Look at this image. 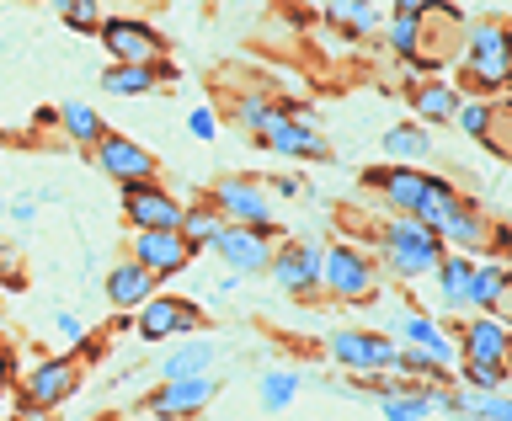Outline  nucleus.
Returning a JSON list of instances; mask_svg holds the SVG:
<instances>
[{"label":"nucleus","mask_w":512,"mask_h":421,"mask_svg":"<svg viewBox=\"0 0 512 421\" xmlns=\"http://www.w3.org/2000/svg\"><path fill=\"white\" fill-rule=\"evenodd\" d=\"M368 235H374V262H379V272H390V278H400V283L427 278V272L438 267V256H443L438 230H427V224H416V219H406V214L374 224Z\"/></svg>","instance_id":"1"},{"label":"nucleus","mask_w":512,"mask_h":421,"mask_svg":"<svg viewBox=\"0 0 512 421\" xmlns=\"http://www.w3.org/2000/svg\"><path fill=\"white\" fill-rule=\"evenodd\" d=\"M320 294L336 299V304H374V294H379L374 251L352 246V240L326 246V251H320Z\"/></svg>","instance_id":"2"},{"label":"nucleus","mask_w":512,"mask_h":421,"mask_svg":"<svg viewBox=\"0 0 512 421\" xmlns=\"http://www.w3.org/2000/svg\"><path fill=\"white\" fill-rule=\"evenodd\" d=\"M256 144L272 150V155H288V160H331V144H326V134H320V123L299 102H278V118L262 128Z\"/></svg>","instance_id":"3"},{"label":"nucleus","mask_w":512,"mask_h":421,"mask_svg":"<svg viewBox=\"0 0 512 421\" xmlns=\"http://www.w3.org/2000/svg\"><path fill=\"white\" fill-rule=\"evenodd\" d=\"M75 390H80V352H64V358H38L27 374H16V400L32 406V411H59Z\"/></svg>","instance_id":"4"},{"label":"nucleus","mask_w":512,"mask_h":421,"mask_svg":"<svg viewBox=\"0 0 512 421\" xmlns=\"http://www.w3.org/2000/svg\"><path fill=\"white\" fill-rule=\"evenodd\" d=\"M278 240H283L278 224H224L208 251H214L219 262L235 272V278H256V272H267L272 246H278Z\"/></svg>","instance_id":"5"},{"label":"nucleus","mask_w":512,"mask_h":421,"mask_svg":"<svg viewBox=\"0 0 512 421\" xmlns=\"http://www.w3.org/2000/svg\"><path fill=\"white\" fill-rule=\"evenodd\" d=\"M208 326V315L182 294H150L134 310V336L139 342H176V336H198Z\"/></svg>","instance_id":"6"},{"label":"nucleus","mask_w":512,"mask_h":421,"mask_svg":"<svg viewBox=\"0 0 512 421\" xmlns=\"http://www.w3.org/2000/svg\"><path fill=\"white\" fill-rule=\"evenodd\" d=\"M438 240H443V251H470V256H502L507 251V230L491 214H480V203H470V198L454 203V214L438 224Z\"/></svg>","instance_id":"7"},{"label":"nucleus","mask_w":512,"mask_h":421,"mask_svg":"<svg viewBox=\"0 0 512 421\" xmlns=\"http://www.w3.org/2000/svg\"><path fill=\"white\" fill-rule=\"evenodd\" d=\"M224 224H272V192L256 176H214L203 192Z\"/></svg>","instance_id":"8"},{"label":"nucleus","mask_w":512,"mask_h":421,"mask_svg":"<svg viewBox=\"0 0 512 421\" xmlns=\"http://www.w3.org/2000/svg\"><path fill=\"white\" fill-rule=\"evenodd\" d=\"M219 400V379L214 374H192V379H160L144 395V411L155 421H192Z\"/></svg>","instance_id":"9"},{"label":"nucleus","mask_w":512,"mask_h":421,"mask_svg":"<svg viewBox=\"0 0 512 421\" xmlns=\"http://www.w3.org/2000/svg\"><path fill=\"white\" fill-rule=\"evenodd\" d=\"M400 342H390L384 331H331L326 336V358L352 374H390Z\"/></svg>","instance_id":"10"},{"label":"nucleus","mask_w":512,"mask_h":421,"mask_svg":"<svg viewBox=\"0 0 512 421\" xmlns=\"http://www.w3.org/2000/svg\"><path fill=\"white\" fill-rule=\"evenodd\" d=\"M267 272H272V283H278L288 299H315L320 294V246L283 235L278 246H272Z\"/></svg>","instance_id":"11"},{"label":"nucleus","mask_w":512,"mask_h":421,"mask_svg":"<svg viewBox=\"0 0 512 421\" xmlns=\"http://www.w3.org/2000/svg\"><path fill=\"white\" fill-rule=\"evenodd\" d=\"M96 38L112 54V64H160L166 59V38L150 22H134V16H102Z\"/></svg>","instance_id":"12"},{"label":"nucleus","mask_w":512,"mask_h":421,"mask_svg":"<svg viewBox=\"0 0 512 421\" xmlns=\"http://www.w3.org/2000/svg\"><path fill=\"white\" fill-rule=\"evenodd\" d=\"M91 160H96V171H107L118 187L155 182V171H160V160L144 150V144H134L128 134H112V128H102V139L91 144Z\"/></svg>","instance_id":"13"},{"label":"nucleus","mask_w":512,"mask_h":421,"mask_svg":"<svg viewBox=\"0 0 512 421\" xmlns=\"http://www.w3.org/2000/svg\"><path fill=\"white\" fill-rule=\"evenodd\" d=\"M192 256H198V251H192L176 230H134V240H128V262H139L155 283H166V278H176V272H187Z\"/></svg>","instance_id":"14"},{"label":"nucleus","mask_w":512,"mask_h":421,"mask_svg":"<svg viewBox=\"0 0 512 421\" xmlns=\"http://www.w3.org/2000/svg\"><path fill=\"white\" fill-rule=\"evenodd\" d=\"M123 219L134 224V230H176L182 203H176L160 182H134V187H123Z\"/></svg>","instance_id":"15"},{"label":"nucleus","mask_w":512,"mask_h":421,"mask_svg":"<svg viewBox=\"0 0 512 421\" xmlns=\"http://www.w3.org/2000/svg\"><path fill=\"white\" fill-rule=\"evenodd\" d=\"M459 358H464V363H496V368H507V358H512V331H507V320H502V315H475V320H464V326H459Z\"/></svg>","instance_id":"16"},{"label":"nucleus","mask_w":512,"mask_h":421,"mask_svg":"<svg viewBox=\"0 0 512 421\" xmlns=\"http://www.w3.org/2000/svg\"><path fill=\"white\" fill-rule=\"evenodd\" d=\"M363 187L368 192H379L384 203L395 208V214H416V203H422V187H427V171H416V166H368L363 171Z\"/></svg>","instance_id":"17"},{"label":"nucleus","mask_w":512,"mask_h":421,"mask_svg":"<svg viewBox=\"0 0 512 421\" xmlns=\"http://www.w3.org/2000/svg\"><path fill=\"white\" fill-rule=\"evenodd\" d=\"M400 336H406V347H416L422 358H432L438 368H448V374H454L459 347H454V336H448L438 320H427L422 310H406V315H400Z\"/></svg>","instance_id":"18"},{"label":"nucleus","mask_w":512,"mask_h":421,"mask_svg":"<svg viewBox=\"0 0 512 421\" xmlns=\"http://www.w3.org/2000/svg\"><path fill=\"white\" fill-rule=\"evenodd\" d=\"M166 80H176L171 59H160V64H107L102 91H112V96H150V91L166 86Z\"/></svg>","instance_id":"19"},{"label":"nucleus","mask_w":512,"mask_h":421,"mask_svg":"<svg viewBox=\"0 0 512 421\" xmlns=\"http://www.w3.org/2000/svg\"><path fill=\"white\" fill-rule=\"evenodd\" d=\"M464 102V91L454 86V80H422V86H411V107H416V123L422 128H443V123H454V112Z\"/></svg>","instance_id":"20"},{"label":"nucleus","mask_w":512,"mask_h":421,"mask_svg":"<svg viewBox=\"0 0 512 421\" xmlns=\"http://www.w3.org/2000/svg\"><path fill=\"white\" fill-rule=\"evenodd\" d=\"M507 80H512V59H475V54H459V91L470 96H507Z\"/></svg>","instance_id":"21"},{"label":"nucleus","mask_w":512,"mask_h":421,"mask_svg":"<svg viewBox=\"0 0 512 421\" xmlns=\"http://www.w3.org/2000/svg\"><path fill=\"white\" fill-rule=\"evenodd\" d=\"M150 294H160V283H155L139 262H118V267L107 272V304H112L118 315L139 310V304L150 299Z\"/></svg>","instance_id":"22"},{"label":"nucleus","mask_w":512,"mask_h":421,"mask_svg":"<svg viewBox=\"0 0 512 421\" xmlns=\"http://www.w3.org/2000/svg\"><path fill=\"white\" fill-rule=\"evenodd\" d=\"M512 294V272L502 262H475L470 272V310L475 315H502Z\"/></svg>","instance_id":"23"},{"label":"nucleus","mask_w":512,"mask_h":421,"mask_svg":"<svg viewBox=\"0 0 512 421\" xmlns=\"http://www.w3.org/2000/svg\"><path fill=\"white\" fill-rule=\"evenodd\" d=\"M374 406L384 411V421H427L432 411H443V390H432V384H400L395 395H379Z\"/></svg>","instance_id":"24"},{"label":"nucleus","mask_w":512,"mask_h":421,"mask_svg":"<svg viewBox=\"0 0 512 421\" xmlns=\"http://www.w3.org/2000/svg\"><path fill=\"white\" fill-rule=\"evenodd\" d=\"M443 411L448 416H459V421H512V406H507V395H491V390H454L448 384L443 390Z\"/></svg>","instance_id":"25"},{"label":"nucleus","mask_w":512,"mask_h":421,"mask_svg":"<svg viewBox=\"0 0 512 421\" xmlns=\"http://www.w3.org/2000/svg\"><path fill=\"white\" fill-rule=\"evenodd\" d=\"M470 272H475V256L470 251H443L432 278H438V294L448 310H470Z\"/></svg>","instance_id":"26"},{"label":"nucleus","mask_w":512,"mask_h":421,"mask_svg":"<svg viewBox=\"0 0 512 421\" xmlns=\"http://www.w3.org/2000/svg\"><path fill=\"white\" fill-rule=\"evenodd\" d=\"M464 54H475V59H512V32H507L502 16L464 22Z\"/></svg>","instance_id":"27"},{"label":"nucleus","mask_w":512,"mask_h":421,"mask_svg":"<svg viewBox=\"0 0 512 421\" xmlns=\"http://www.w3.org/2000/svg\"><path fill=\"white\" fill-rule=\"evenodd\" d=\"M326 22L342 32V38H347V32H352V38H374V32L384 27L379 11L368 6V0H326Z\"/></svg>","instance_id":"28"},{"label":"nucleus","mask_w":512,"mask_h":421,"mask_svg":"<svg viewBox=\"0 0 512 421\" xmlns=\"http://www.w3.org/2000/svg\"><path fill=\"white\" fill-rule=\"evenodd\" d=\"M384 155L395 166H416V160L432 155V134L422 123H395V128H384Z\"/></svg>","instance_id":"29"},{"label":"nucleus","mask_w":512,"mask_h":421,"mask_svg":"<svg viewBox=\"0 0 512 421\" xmlns=\"http://www.w3.org/2000/svg\"><path fill=\"white\" fill-rule=\"evenodd\" d=\"M219 358V342H182L166 352V363H160V379H192V374H208Z\"/></svg>","instance_id":"30"},{"label":"nucleus","mask_w":512,"mask_h":421,"mask_svg":"<svg viewBox=\"0 0 512 421\" xmlns=\"http://www.w3.org/2000/svg\"><path fill=\"white\" fill-rule=\"evenodd\" d=\"M464 198V192L448 182V176H427V187H422V203H416V224H427V230H438V224L454 214V203Z\"/></svg>","instance_id":"31"},{"label":"nucleus","mask_w":512,"mask_h":421,"mask_svg":"<svg viewBox=\"0 0 512 421\" xmlns=\"http://www.w3.org/2000/svg\"><path fill=\"white\" fill-rule=\"evenodd\" d=\"M224 230V219L214 214V203H182V219H176V235L187 240L192 251H208L214 235Z\"/></svg>","instance_id":"32"},{"label":"nucleus","mask_w":512,"mask_h":421,"mask_svg":"<svg viewBox=\"0 0 512 421\" xmlns=\"http://www.w3.org/2000/svg\"><path fill=\"white\" fill-rule=\"evenodd\" d=\"M59 128H64V139H75L80 150H91V144L102 139L107 123H102V112L86 107V102H64V107H59Z\"/></svg>","instance_id":"33"},{"label":"nucleus","mask_w":512,"mask_h":421,"mask_svg":"<svg viewBox=\"0 0 512 421\" xmlns=\"http://www.w3.org/2000/svg\"><path fill=\"white\" fill-rule=\"evenodd\" d=\"M272 118H278V102H267V96H251V91L235 96V123L246 128L251 139H262V128H267Z\"/></svg>","instance_id":"34"},{"label":"nucleus","mask_w":512,"mask_h":421,"mask_svg":"<svg viewBox=\"0 0 512 421\" xmlns=\"http://www.w3.org/2000/svg\"><path fill=\"white\" fill-rule=\"evenodd\" d=\"M48 6H54V16L64 27H75V32L102 27V0H48Z\"/></svg>","instance_id":"35"},{"label":"nucleus","mask_w":512,"mask_h":421,"mask_svg":"<svg viewBox=\"0 0 512 421\" xmlns=\"http://www.w3.org/2000/svg\"><path fill=\"white\" fill-rule=\"evenodd\" d=\"M502 102V96H496ZM496 102H486V96H470V102H459V112H454V128L459 134H470V139H480L491 128V112H496Z\"/></svg>","instance_id":"36"},{"label":"nucleus","mask_w":512,"mask_h":421,"mask_svg":"<svg viewBox=\"0 0 512 421\" xmlns=\"http://www.w3.org/2000/svg\"><path fill=\"white\" fill-rule=\"evenodd\" d=\"M459 368V379H464V390H491V395H502L507 390V368H496V363H454Z\"/></svg>","instance_id":"37"},{"label":"nucleus","mask_w":512,"mask_h":421,"mask_svg":"<svg viewBox=\"0 0 512 421\" xmlns=\"http://www.w3.org/2000/svg\"><path fill=\"white\" fill-rule=\"evenodd\" d=\"M294 395H299V374H288V368H272L262 379V411H283Z\"/></svg>","instance_id":"38"},{"label":"nucleus","mask_w":512,"mask_h":421,"mask_svg":"<svg viewBox=\"0 0 512 421\" xmlns=\"http://www.w3.org/2000/svg\"><path fill=\"white\" fill-rule=\"evenodd\" d=\"M416 38H422V16H390V54L416 59Z\"/></svg>","instance_id":"39"},{"label":"nucleus","mask_w":512,"mask_h":421,"mask_svg":"<svg viewBox=\"0 0 512 421\" xmlns=\"http://www.w3.org/2000/svg\"><path fill=\"white\" fill-rule=\"evenodd\" d=\"M0 278H6L11 294H16V288H27V272L16 267V251H11V246H0Z\"/></svg>","instance_id":"40"},{"label":"nucleus","mask_w":512,"mask_h":421,"mask_svg":"<svg viewBox=\"0 0 512 421\" xmlns=\"http://www.w3.org/2000/svg\"><path fill=\"white\" fill-rule=\"evenodd\" d=\"M187 128H192V139H214V134H219V118H214V112H208V107H192Z\"/></svg>","instance_id":"41"},{"label":"nucleus","mask_w":512,"mask_h":421,"mask_svg":"<svg viewBox=\"0 0 512 421\" xmlns=\"http://www.w3.org/2000/svg\"><path fill=\"white\" fill-rule=\"evenodd\" d=\"M267 192H278V198H299L304 182H299V176H272V187H267Z\"/></svg>","instance_id":"42"},{"label":"nucleus","mask_w":512,"mask_h":421,"mask_svg":"<svg viewBox=\"0 0 512 421\" xmlns=\"http://www.w3.org/2000/svg\"><path fill=\"white\" fill-rule=\"evenodd\" d=\"M54 326H59V336H70V342H86V326H80L75 315H54Z\"/></svg>","instance_id":"43"},{"label":"nucleus","mask_w":512,"mask_h":421,"mask_svg":"<svg viewBox=\"0 0 512 421\" xmlns=\"http://www.w3.org/2000/svg\"><path fill=\"white\" fill-rule=\"evenodd\" d=\"M32 214H38V198H16V203H11V219H22V224H27Z\"/></svg>","instance_id":"44"},{"label":"nucleus","mask_w":512,"mask_h":421,"mask_svg":"<svg viewBox=\"0 0 512 421\" xmlns=\"http://www.w3.org/2000/svg\"><path fill=\"white\" fill-rule=\"evenodd\" d=\"M11 421H54V411H32V406H16Z\"/></svg>","instance_id":"45"},{"label":"nucleus","mask_w":512,"mask_h":421,"mask_svg":"<svg viewBox=\"0 0 512 421\" xmlns=\"http://www.w3.org/2000/svg\"><path fill=\"white\" fill-rule=\"evenodd\" d=\"M427 0H395V16H422Z\"/></svg>","instance_id":"46"},{"label":"nucleus","mask_w":512,"mask_h":421,"mask_svg":"<svg viewBox=\"0 0 512 421\" xmlns=\"http://www.w3.org/2000/svg\"><path fill=\"white\" fill-rule=\"evenodd\" d=\"M102 421H128V416H102Z\"/></svg>","instance_id":"47"},{"label":"nucleus","mask_w":512,"mask_h":421,"mask_svg":"<svg viewBox=\"0 0 512 421\" xmlns=\"http://www.w3.org/2000/svg\"><path fill=\"white\" fill-rule=\"evenodd\" d=\"M0 320H6V304H0Z\"/></svg>","instance_id":"48"}]
</instances>
